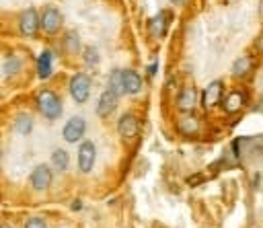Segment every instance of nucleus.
<instances>
[{
    "mask_svg": "<svg viewBox=\"0 0 263 228\" xmlns=\"http://www.w3.org/2000/svg\"><path fill=\"white\" fill-rule=\"evenodd\" d=\"M0 228H13V226H10V224H0Z\"/></svg>",
    "mask_w": 263,
    "mask_h": 228,
    "instance_id": "cd10ccee",
    "label": "nucleus"
},
{
    "mask_svg": "<svg viewBox=\"0 0 263 228\" xmlns=\"http://www.w3.org/2000/svg\"><path fill=\"white\" fill-rule=\"evenodd\" d=\"M68 161H70V156H68L66 150H62V148H58V150L52 152V158H50V167L54 171H58V173H62V171L68 169Z\"/></svg>",
    "mask_w": 263,
    "mask_h": 228,
    "instance_id": "f3484780",
    "label": "nucleus"
},
{
    "mask_svg": "<svg viewBox=\"0 0 263 228\" xmlns=\"http://www.w3.org/2000/svg\"><path fill=\"white\" fill-rule=\"evenodd\" d=\"M85 62L95 66V64L99 62V52H97L95 48H87V50H85Z\"/></svg>",
    "mask_w": 263,
    "mask_h": 228,
    "instance_id": "4be33fe9",
    "label": "nucleus"
},
{
    "mask_svg": "<svg viewBox=\"0 0 263 228\" xmlns=\"http://www.w3.org/2000/svg\"><path fill=\"white\" fill-rule=\"evenodd\" d=\"M39 15H37V10L35 8H27V10H23L21 17H19V31H21V35H25V37H35L37 35V31H39Z\"/></svg>",
    "mask_w": 263,
    "mask_h": 228,
    "instance_id": "39448f33",
    "label": "nucleus"
},
{
    "mask_svg": "<svg viewBox=\"0 0 263 228\" xmlns=\"http://www.w3.org/2000/svg\"><path fill=\"white\" fill-rule=\"evenodd\" d=\"M251 70H253V58L251 56H238V60L233 64V76L245 78Z\"/></svg>",
    "mask_w": 263,
    "mask_h": 228,
    "instance_id": "dca6fc26",
    "label": "nucleus"
},
{
    "mask_svg": "<svg viewBox=\"0 0 263 228\" xmlns=\"http://www.w3.org/2000/svg\"><path fill=\"white\" fill-rule=\"evenodd\" d=\"M52 179H54V173H52V167L48 165H39L33 169V173L29 177V183L35 191H45L50 185H52Z\"/></svg>",
    "mask_w": 263,
    "mask_h": 228,
    "instance_id": "0eeeda50",
    "label": "nucleus"
},
{
    "mask_svg": "<svg viewBox=\"0 0 263 228\" xmlns=\"http://www.w3.org/2000/svg\"><path fill=\"white\" fill-rule=\"evenodd\" d=\"M171 2H173V4H181V2H183V0H171Z\"/></svg>",
    "mask_w": 263,
    "mask_h": 228,
    "instance_id": "bb28decb",
    "label": "nucleus"
},
{
    "mask_svg": "<svg viewBox=\"0 0 263 228\" xmlns=\"http://www.w3.org/2000/svg\"><path fill=\"white\" fill-rule=\"evenodd\" d=\"M25 228H48V224H45L43 218H31V220H27Z\"/></svg>",
    "mask_w": 263,
    "mask_h": 228,
    "instance_id": "393cba45",
    "label": "nucleus"
},
{
    "mask_svg": "<svg viewBox=\"0 0 263 228\" xmlns=\"http://www.w3.org/2000/svg\"><path fill=\"white\" fill-rule=\"evenodd\" d=\"M95 158H97V146L95 142L85 140L78 148V171L85 175H88L95 167Z\"/></svg>",
    "mask_w": 263,
    "mask_h": 228,
    "instance_id": "7ed1b4c3",
    "label": "nucleus"
},
{
    "mask_svg": "<svg viewBox=\"0 0 263 228\" xmlns=\"http://www.w3.org/2000/svg\"><path fill=\"white\" fill-rule=\"evenodd\" d=\"M200 130V121L198 117H193V115H185V117H181L179 119V132L183 136H193V134H198Z\"/></svg>",
    "mask_w": 263,
    "mask_h": 228,
    "instance_id": "6ab92c4d",
    "label": "nucleus"
},
{
    "mask_svg": "<svg viewBox=\"0 0 263 228\" xmlns=\"http://www.w3.org/2000/svg\"><path fill=\"white\" fill-rule=\"evenodd\" d=\"M202 181H205V175H202V173H196V175H191V177H187L185 179V183L189 185V187H198Z\"/></svg>",
    "mask_w": 263,
    "mask_h": 228,
    "instance_id": "5701e85b",
    "label": "nucleus"
},
{
    "mask_svg": "<svg viewBox=\"0 0 263 228\" xmlns=\"http://www.w3.org/2000/svg\"><path fill=\"white\" fill-rule=\"evenodd\" d=\"M62 13L56 6H48L43 10V15L39 19V25L43 29V33H48V35H58V31L62 29Z\"/></svg>",
    "mask_w": 263,
    "mask_h": 228,
    "instance_id": "20e7f679",
    "label": "nucleus"
},
{
    "mask_svg": "<svg viewBox=\"0 0 263 228\" xmlns=\"http://www.w3.org/2000/svg\"><path fill=\"white\" fill-rule=\"evenodd\" d=\"M222 93H224V83L222 81H212L202 93V107L204 109L216 107L222 101Z\"/></svg>",
    "mask_w": 263,
    "mask_h": 228,
    "instance_id": "6e6552de",
    "label": "nucleus"
},
{
    "mask_svg": "<svg viewBox=\"0 0 263 228\" xmlns=\"http://www.w3.org/2000/svg\"><path fill=\"white\" fill-rule=\"evenodd\" d=\"M169 19H171V15L167 13V10H158L156 13V17L152 19V33L156 37H165L167 35V31H169Z\"/></svg>",
    "mask_w": 263,
    "mask_h": 228,
    "instance_id": "2eb2a0df",
    "label": "nucleus"
},
{
    "mask_svg": "<svg viewBox=\"0 0 263 228\" xmlns=\"http://www.w3.org/2000/svg\"><path fill=\"white\" fill-rule=\"evenodd\" d=\"M35 103H37V109L39 113L45 117V119H50V121H56L60 115H62V103H60V97L54 93V90L50 88H43L37 93L35 97Z\"/></svg>",
    "mask_w": 263,
    "mask_h": 228,
    "instance_id": "f257e3e1",
    "label": "nucleus"
},
{
    "mask_svg": "<svg viewBox=\"0 0 263 228\" xmlns=\"http://www.w3.org/2000/svg\"><path fill=\"white\" fill-rule=\"evenodd\" d=\"M4 70L6 74H15L19 70V58H10L6 64H4Z\"/></svg>",
    "mask_w": 263,
    "mask_h": 228,
    "instance_id": "b1692460",
    "label": "nucleus"
},
{
    "mask_svg": "<svg viewBox=\"0 0 263 228\" xmlns=\"http://www.w3.org/2000/svg\"><path fill=\"white\" fill-rule=\"evenodd\" d=\"M121 76H123V90H125V95H140L142 93L144 81H142V76L138 72L123 70Z\"/></svg>",
    "mask_w": 263,
    "mask_h": 228,
    "instance_id": "9b49d317",
    "label": "nucleus"
},
{
    "mask_svg": "<svg viewBox=\"0 0 263 228\" xmlns=\"http://www.w3.org/2000/svg\"><path fill=\"white\" fill-rule=\"evenodd\" d=\"M117 103H119V97L113 93V90H103L101 97H99V105H97V115L99 117H109L113 111L117 109Z\"/></svg>",
    "mask_w": 263,
    "mask_h": 228,
    "instance_id": "9d476101",
    "label": "nucleus"
},
{
    "mask_svg": "<svg viewBox=\"0 0 263 228\" xmlns=\"http://www.w3.org/2000/svg\"><path fill=\"white\" fill-rule=\"evenodd\" d=\"M138 132H140L138 117H136L134 113H123V115L119 117V121H117V134L125 140H132V138L138 136Z\"/></svg>",
    "mask_w": 263,
    "mask_h": 228,
    "instance_id": "1a4fd4ad",
    "label": "nucleus"
},
{
    "mask_svg": "<svg viewBox=\"0 0 263 228\" xmlns=\"http://www.w3.org/2000/svg\"><path fill=\"white\" fill-rule=\"evenodd\" d=\"M85 132H87V121H85V117L76 115V117H70V119L66 121L64 130H62V136H64V140H66L68 144H74V142H81V140H83Z\"/></svg>",
    "mask_w": 263,
    "mask_h": 228,
    "instance_id": "423d86ee",
    "label": "nucleus"
},
{
    "mask_svg": "<svg viewBox=\"0 0 263 228\" xmlns=\"http://www.w3.org/2000/svg\"><path fill=\"white\" fill-rule=\"evenodd\" d=\"M54 74V54L50 50H43L37 58V76L41 81H48Z\"/></svg>",
    "mask_w": 263,
    "mask_h": 228,
    "instance_id": "ddd939ff",
    "label": "nucleus"
},
{
    "mask_svg": "<svg viewBox=\"0 0 263 228\" xmlns=\"http://www.w3.org/2000/svg\"><path fill=\"white\" fill-rule=\"evenodd\" d=\"M156 72H158V64L154 62V64H150V66H148V76H156Z\"/></svg>",
    "mask_w": 263,
    "mask_h": 228,
    "instance_id": "a878e982",
    "label": "nucleus"
},
{
    "mask_svg": "<svg viewBox=\"0 0 263 228\" xmlns=\"http://www.w3.org/2000/svg\"><path fill=\"white\" fill-rule=\"evenodd\" d=\"M247 103V95L243 90H233V93H228L222 101V107L226 113H238Z\"/></svg>",
    "mask_w": 263,
    "mask_h": 228,
    "instance_id": "f8f14e48",
    "label": "nucleus"
},
{
    "mask_svg": "<svg viewBox=\"0 0 263 228\" xmlns=\"http://www.w3.org/2000/svg\"><path fill=\"white\" fill-rule=\"evenodd\" d=\"M109 90H113L117 97L119 95H125L123 90V76H121V70H113L109 74Z\"/></svg>",
    "mask_w": 263,
    "mask_h": 228,
    "instance_id": "aec40b11",
    "label": "nucleus"
},
{
    "mask_svg": "<svg viewBox=\"0 0 263 228\" xmlns=\"http://www.w3.org/2000/svg\"><path fill=\"white\" fill-rule=\"evenodd\" d=\"M196 101H198V93H196V88H183L179 97H177V107L181 111H191L193 107H196Z\"/></svg>",
    "mask_w": 263,
    "mask_h": 228,
    "instance_id": "4468645a",
    "label": "nucleus"
},
{
    "mask_svg": "<svg viewBox=\"0 0 263 228\" xmlns=\"http://www.w3.org/2000/svg\"><path fill=\"white\" fill-rule=\"evenodd\" d=\"M13 128L19 136H29L31 130H33V119L31 115H27V113H21V115H17L15 123H13Z\"/></svg>",
    "mask_w": 263,
    "mask_h": 228,
    "instance_id": "a211bd4d",
    "label": "nucleus"
},
{
    "mask_svg": "<svg viewBox=\"0 0 263 228\" xmlns=\"http://www.w3.org/2000/svg\"><path fill=\"white\" fill-rule=\"evenodd\" d=\"M64 43H66V52L68 54H76L78 50H81V39H78V33H74V31L68 33Z\"/></svg>",
    "mask_w": 263,
    "mask_h": 228,
    "instance_id": "412c9836",
    "label": "nucleus"
},
{
    "mask_svg": "<svg viewBox=\"0 0 263 228\" xmlns=\"http://www.w3.org/2000/svg\"><path fill=\"white\" fill-rule=\"evenodd\" d=\"M70 97L78 105H83L90 97V76L87 72H78L70 78Z\"/></svg>",
    "mask_w": 263,
    "mask_h": 228,
    "instance_id": "f03ea898",
    "label": "nucleus"
}]
</instances>
